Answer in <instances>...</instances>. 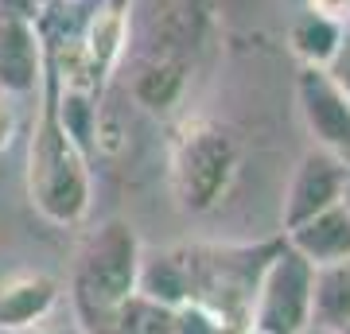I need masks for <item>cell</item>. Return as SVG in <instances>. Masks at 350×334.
<instances>
[{
	"label": "cell",
	"mask_w": 350,
	"mask_h": 334,
	"mask_svg": "<svg viewBox=\"0 0 350 334\" xmlns=\"http://www.w3.org/2000/svg\"><path fill=\"white\" fill-rule=\"evenodd\" d=\"M27 198L39 218H47L51 225H78L90 214V198H94L90 156L59 124L47 62L39 82V117L27 140Z\"/></svg>",
	"instance_id": "obj_1"
},
{
	"label": "cell",
	"mask_w": 350,
	"mask_h": 334,
	"mask_svg": "<svg viewBox=\"0 0 350 334\" xmlns=\"http://www.w3.org/2000/svg\"><path fill=\"white\" fill-rule=\"evenodd\" d=\"M140 253H144V245L125 218H109L86 237L75 276L78 315L86 319V334L94 326H98V334H105L117 303H125L137 292Z\"/></svg>",
	"instance_id": "obj_2"
},
{
	"label": "cell",
	"mask_w": 350,
	"mask_h": 334,
	"mask_svg": "<svg viewBox=\"0 0 350 334\" xmlns=\"http://www.w3.org/2000/svg\"><path fill=\"white\" fill-rule=\"evenodd\" d=\"M241 163V144L226 124L191 117L172 137V191L187 214L214 210Z\"/></svg>",
	"instance_id": "obj_3"
},
{
	"label": "cell",
	"mask_w": 350,
	"mask_h": 334,
	"mask_svg": "<svg viewBox=\"0 0 350 334\" xmlns=\"http://www.w3.org/2000/svg\"><path fill=\"white\" fill-rule=\"evenodd\" d=\"M312 284L315 268L288 245L265 257L250 299V322L261 334H308L312 331Z\"/></svg>",
	"instance_id": "obj_4"
},
{
	"label": "cell",
	"mask_w": 350,
	"mask_h": 334,
	"mask_svg": "<svg viewBox=\"0 0 350 334\" xmlns=\"http://www.w3.org/2000/svg\"><path fill=\"white\" fill-rule=\"evenodd\" d=\"M47 39L39 31L36 8L27 0H0V89L4 94H39Z\"/></svg>",
	"instance_id": "obj_5"
},
{
	"label": "cell",
	"mask_w": 350,
	"mask_h": 334,
	"mask_svg": "<svg viewBox=\"0 0 350 334\" xmlns=\"http://www.w3.org/2000/svg\"><path fill=\"white\" fill-rule=\"evenodd\" d=\"M347 167L350 163L342 156L327 148H308L300 156V163L292 167V179L284 186V202H280V225L292 229V225L315 218L319 210L335 206L342 198V183H347Z\"/></svg>",
	"instance_id": "obj_6"
},
{
	"label": "cell",
	"mask_w": 350,
	"mask_h": 334,
	"mask_svg": "<svg viewBox=\"0 0 350 334\" xmlns=\"http://www.w3.org/2000/svg\"><path fill=\"white\" fill-rule=\"evenodd\" d=\"M296 101H300L304 128L312 133L315 148L335 152L350 163V101L342 98V89L319 66H300Z\"/></svg>",
	"instance_id": "obj_7"
},
{
	"label": "cell",
	"mask_w": 350,
	"mask_h": 334,
	"mask_svg": "<svg viewBox=\"0 0 350 334\" xmlns=\"http://www.w3.org/2000/svg\"><path fill=\"white\" fill-rule=\"evenodd\" d=\"M63 299L59 280L47 273H8L0 276V334H24L55 315Z\"/></svg>",
	"instance_id": "obj_8"
},
{
	"label": "cell",
	"mask_w": 350,
	"mask_h": 334,
	"mask_svg": "<svg viewBox=\"0 0 350 334\" xmlns=\"http://www.w3.org/2000/svg\"><path fill=\"white\" fill-rule=\"evenodd\" d=\"M191 82V55H175V51H144L133 70V101L148 113H172Z\"/></svg>",
	"instance_id": "obj_9"
},
{
	"label": "cell",
	"mask_w": 350,
	"mask_h": 334,
	"mask_svg": "<svg viewBox=\"0 0 350 334\" xmlns=\"http://www.w3.org/2000/svg\"><path fill=\"white\" fill-rule=\"evenodd\" d=\"M284 245L292 253H300L312 268L342 264V260H350V210L342 202L327 206L315 218L284 229Z\"/></svg>",
	"instance_id": "obj_10"
},
{
	"label": "cell",
	"mask_w": 350,
	"mask_h": 334,
	"mask_svg": "<svg viewBox=\"0 0 350 334\" xmlns=\"http://www.w3.org/2000/svg\"><path fill=\"white\" fill-rule=\"evenodd\" d=\"M125 47H129V0H105L101 12L90 20L86 39L78 47L82 66L94 78V86H101L113 74V66L121 62Z\"/></svg>",
	"instance_id": "obj_11"
},
{
	"label": "cell",
	"mask_w": 350,
	"mask_h": 334,
	"mask_svg": "<svg viewBox=\"0 0 350 334\" xmlns=\"http://www.w3.org/2000/svg\"><path fill=\"white\" fill-rule=\"evenodd\" d=\"M137 292L156 299L163 307H183L191 303V260L187 249H160V253H140Z\"/></svg>",
	"instance_id": "obj_12"
},
{
	"label": "cell",
	"mask_w": 350,
	"mask_h": 334,
	"mask_svg": "<svg viewBox=\"0 0 350 334\" xmlns=\"http://www.w3.org/2000/svg\"><path fill=\"white\" fill-rule=\"evenodd\" d=\"M342 322H350V260L315 268L312 284V326L335 334Z\"/></svg>",
	"instance_id": "obj_13"
},
{
	"label": "cell",
	"mask_w": 350,
	"mask_h": 334,
	"mask_svg": "<svg viewBox=\"0 0 350 334\" xmlns=\"http://www.w3.org/2000/svg\"><path fill=\"white\" fill-rule=\"evenodd\" d=\"M342 31H347V24L304 8V12L292 20V27H288V47H292V55H296L304 66H319V70H323L327 62H331V55H335Z\"/></svg>",
	"instance_id": "obj_14"
},
{
	"label": "cell",
	"mask_w": 350,
	"mask_h": 334,
	"mask_svg": "<svg viewBox=\"0 0 350 334\" xmlns=\"http://www.w3.org/2000/svg\"><path fill=\"white\" fill-rule=\"evenodd\" d=\"M105 334H175V311L148 296H140V292H133L109 315Z\"/></svg>",
	"instance_id": "obj_15"
},
{
	"label": "cell",
	"mask_w": 350,
	"mask_h": 334,
	"mask_svg": "<svg viewBox=\"0 0 350 334\" xmlns=\"http://www.w3.org/2000/svg\"><path fill=\"white\" fill-rule=\"evenodd\" d=\"M175 334H218V319L199 303L175 307Z\"/></svg>",
	"instance_id": "obj_16"
},
{
	"label": "cell",
	"mask_w": 350,
	"mask_h": 334,
	"mask_svg": "<svg viewBox=\"0 0 350 334\" xmlns=\"http://www.w3.org/2000/svg\"><path fill=\"white\" fill-rule=\"evenodd\" d=\"M323 74L331 78V82L342 89V98L350 101V24H347V31H342V39H338V47H335V55H331V62L323 66Z\"/></svg>",
	"instance_id": "obj_17"
},
{
	"label": "cell",
	"mask_w": 350,
	"mask_h": 334,
	"mask_svg": "<svg viewBox=\"0 0 350 334\" xmlns=\"http://www.w3.org/2000/svg\"><path fill=\"white\" fill-rule=\"evenodd\" d=\"M24 334H86V326L78 319H55V315H47L39 326H31V331H24Z\"/></svg>",
	"instance_id": "obj_18"
},
{
	"label": "cell",
	"mask_w": 350,
	"mask_h": 334,
	"mask_svg": "<svg viewBox=\"0 0 350 334\" xmlns=\"http://www.w3.org/2000/svg\"><path fill=\"white\" fill-rule=\"evenodd\" d=\"M308 8L319 16H331L338 24H350V0H308Z\"/></svg>",
	"instance_id": "obj_19"
},
{
	"label": "cell",
	"mask_w": 350,
	"mask_h": 334,
	"mask_svg": "<svg viewBox=\"0 0 350 334\" xmlns=\"http://www.w3.org/2000/svg\"><path fill=\"white\" fill-rule=\"evenodd\" d=\"M12 137H16V113L8 101H0V152H8Z\"/></svg>",
	"instance_id": "obj_20"
},
{
	"label": "cell",
	"mask_w": 350,
	"mask_h": 334,
	"mask_svg": "<svg viewBox=\"0 0 350 334\" xmlns=\"http://www.w3.org/2000/svg\"><path fill=\"white\" fill-rule=\"evenodd\" d=\"M218 334H261L250 319H234V322H218Z\"/></svg>",
	"instance_id": "obj_21"
},
{
	"label": "cell",
	"mask_w": 350,
	"mask_h": 334,
	"mask_svg": "<svg viewBox=\"0 0 350 334\" xmlns=\"http://www.w3.org/2000/svg\"><path fill=\"white\" fill-rule=\"evenodd\" d=\"M338 202L350 210V167H347V183H342V198H338Z\"/></svg>",
	"instance_id": "obj_22"
},
{
	"label": "cell",
	"mask_w": 350,
	"mask_h": 334,
	"mask_svg": "<svg viewBox=\"0 0 350 334\" xmlns=\"http://www.w3.org/2000/svg\"><path fill=\"white\" fill-rule=\"evenodd\" d=\"M335 334H350V322H342V326H338V331Z\"/></svg>",
	"instance_id": "obj_23"
},
{
	"label": "cell",
	"mask_w": 350,
	"mask_h": 334,
	"mask_svg": "<svg viewBox=\"0 0 350 334\" xmlns=\"http://www.w3.org/2000/svg\"><path fill=\"white\" fill-rule=\"evenodd\" d=\"M319 334H323V331H319Z\"/></svg>",
	"instance_id": "obj_24"
}]
</instances>
